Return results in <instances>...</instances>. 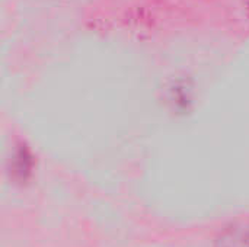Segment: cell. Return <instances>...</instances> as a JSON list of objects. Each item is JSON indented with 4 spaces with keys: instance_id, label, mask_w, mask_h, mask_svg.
Returning <instances> with one entry per match:
<instances>
[]
</instances>
